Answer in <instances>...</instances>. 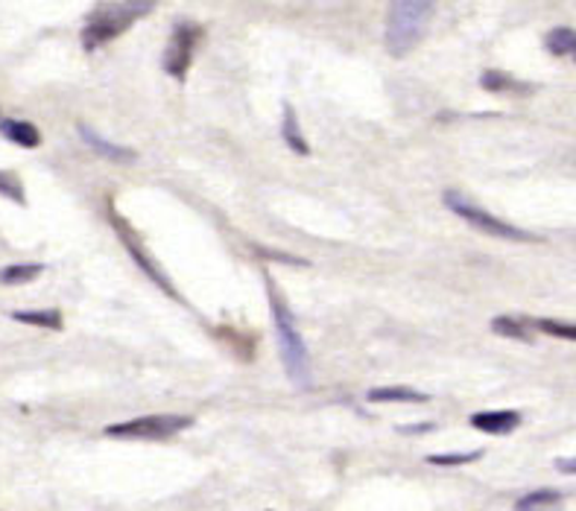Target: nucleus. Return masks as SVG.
<instances>
[{"instance_id": "obj_13", "label": "nucleus", "mask_w": 576, "mask_h": 511, "mask_svg": "<svg viewBox=\"0 0 576 511\" xmlns=\"http://www.w3.org/2000/svg\"><path fill=\"white\" fill-rule=\"evenodd\" d=\"M480 85H483L485 92H532L530 85L518 83V80H513L509 73L503 71H483Z\"/></svg>"}, {"instance_id": "obj_23", "label": "nucleus", "mask_w": 576, "mask_h": 511, "mask_svg": "<svg viewBox=\"0 0 576 511\" xmlns=\"http://www.w3.org/2000/svg\"><path fill=\"white\" fill-rule=\"evenodd\" d=\"M559 471H567V474H574V459H559Z\"/></svg>"}, {"instance_id": "obj_4", "label": "nucleus", "mask_w": 576, "mask_h": 511, "mask_svg": "<svg viewBox=\"0 0 576 511\" xmlns=\"http://www.w3.org/2000/svg\"><path fill=\"white\" fill-rule=\"evenodd\" d=\"M445 205H448L457 217H463L466 222H471V229H480L485 231V234H492V238H503V240H518V243H539V238L536 234H530V231L524 229H515V226H509V222H503V219L492 217V214H485L483 208H477L475 202L463 199L457 191H445Z\"/></svg>"}, {"instance_id": "obj_1", "label": "nucleus", "mask_w": 576, "mask_h": 511, "mask_svg": "<svg viewBox=\"0 0 576 511\" xmlns=\"http://www.w3.org/2000/svg\"><path fill=\"white\" fill-rule=\"evenodd\" d=\"M266 290H269V311H273L275 333H278V345H281L284 365H287V375L299 389L311 386V356H308V345H304L302 333L296 328V319L287 302H284L278 290H275L273 278H266Z\"/></svg>"}, {"instance_id": "obj_3", "label": "nucleus", "mask_w": 576, "mask_h": 511, "mask_svg": "<svg viewBox=\"0 0 576 511\" xmlns=\"http://www.w3.org/2000/svg\"><path fill=\"white\" fill-rule=\"evenodd\" d=\"M156 10V3H103L92 12V19L83 27V47L92 53L97 47L109 45L120 33L132 27V21Z\"/></svg>"}, {"instance_id": "obj_19", "label": "nucleus", "mask_w": 576, "mask_h": 511, "mask_svg": "<svg viewBox=\"0 0 576 511\" xmlns=\"http://www.w3.org/2000/svg\"><path fill=\"white\" fill-rule=\"evenodd\" d=\"M0 196H7V199L19 202V205H24V202H27V196H24V187H21V182H19V175L3 173V170H0Z\"/></svg>"}, {"instance_id": "obj_12", "label": "nucleus", "mask_w": 576, "mask_h": 511, "mask_svg": "<svg viewBox=\"0 0 576 511\" xmlns=\"http://www.w3.org/2000/svg\"><path fill=\"white\" fill-rule=\"evenodd\" d=\"M369 401L372 403H428V394L395 386V389H372V392H369Z\"/></svg>"}, {"instance_id": "obj_20", "label": "nucleus", "mask_w": 576, "mask_h": 511, "mask_svg": "<svg viewBox=\"0 0 576 511\" xmlns=\"http://www.w3.org/2000/svg\"><path fill=\"white\" fill-rule=\"evenodd\" d=\"M536 328L541 330V333H550V337H559V339H571L576 337V328L574 325H567V321H556V319H539L536 321Z\"/></svg>"}, {"instance_id": "obj_9", "label": "nucleus", "mask_w": 576, "mask_h": 511, "mask_svg": "<svg viewBox=\"0 0 576 511\" xmlns=\"http://www.w3.org/2000/svg\"><path fill=\"white\" fill-rule=\"evenodd\" d=\"M80 135H83V141L88 146H92L94 153L100 158H109V161H123V165H132L135 161V149H129V146H120V144H111V141H106L103 135H97L92 126H85V123H80Z\"/></svg>"}, {"instance_id": "obj_17", "label": "nucleus", "mask_w": 576, "mask_h": 511, "mask_svg": "<svg viewBox=\"0 0 576 511\" xmlns=\"http://www.w3.org/2000/svg\"><path fill=\"white\" fill-rule=\"evenodd\" d=\"M45 272V264H21V266H7V269H0V283H29L36 281L38 275Z\"/></svg>"}, {"instance_id": "obj_7", "label": "nucleus", "mask_w": 576, "mask_h": 511, "mask_svg": "<svg viewBox=\"0 0 576 511\" xmlns=\"http://www.w3.org/2000/svg\"><path fill=\"white\" fill-rule=\"evenodd\" d=\"M518 424H521V415L513 410L477 412V415H471V427L485 433V436H509Z\"/></svg>"}, {"instance_id": "obj_21", "label": "nucleus", "mask_w": 576, "mask_h": 511, "mask_svg": "<svg viewBox=\"0 0 576 511\" xmlns=\"http://www.w3.org/2000/svg\"><path fill=\"white\" fill-rule=\"evenodd\" d=\"M483 459V450H475V453H442V457H428L430 465H468V462H477Z\"/></svg>"}, {"instance_id": "obj_16", "label": "nucleus", "mask_w": 576, "mask_h": 511, "mask_svg": "<svg viewBox=\"0 0 576 511\" xmlns=\"http://www.w3.org/2000/svg\"><path fill=\"white\" fill-rule=\"evenodd\" d=\"M12 319L24 321V325H38V328L62 330V313L59 311H19L12 313Z\"/></svg>"}, {"instance_id": "obj_10", "label": "nucleus", "mask_w": 576, "mask_h": 511, "mask_svg": "<svg viewBox=\"0 0 576 511\" xmlns=\"http://www.w3.org/2000/svg\"><path fill=\"white\" fill-rule=\"evenodd\" d=\"M0 135L10 137L12 144L27 146V149H36V146H41V132H38L33 123H27V120L3 118L0 120Z\"/></svg>"}, {"instance_id": "obj_5", "label": "nucleus", "mask_w": 576, "mask_h": 511, "mask_svg": "<svg viewBox=\"0 0 576 511\" xmlns=\"http://www.w3.org/2000/svg\"><path fill=\"white\" fill-rule=\"evenodd\" d=\"M191 415H147V418L127 421V424H111L106 427V436L111 438H149V441H161L176 433L191 427Z\"/></svg>"}, {"instance_id": "obj_2", "label": "nucleus", "mask_w": 576, "mask_h": 511, "mask_svg": "<svg viewBox=\"0 0 576 511\" xmlns=\"http://www.w3.org/2000/svg\"><path fill=\"white\" fill-rule=\"evenodd\" d=\"M433 3L430 0H395L386 12V50L395 59L412 53L424 38L433 19Z\"/></svg>"}, {"instance_id": "obj_22", "label": "nucleus", "mask_w": 576, "mask_h": 511, "mask_svg": "<svg viewBox=\"0 0 576 511\" xmlns=\"http://www.w3.org/2000/svg\"><path fill=\"white\" fill-rule=\"evenodd\" d=\"M433 429V424H412V427H398V433H404V436H416V433H430Z\"/></svg>"}, {"instance_id": "obj_14", "label": "nucleus", "mask_w": 576, "mask_h": 511, "mask_svg": "<svg viewBox=\"0 0 576 511\" xmlns=\"http://www.w3.org/2000/svg\"><path fill=\"white\" fill-rule=\"evenodd\" d=\"M544 47H548L553 56H559V59H562V56H574V50H576L574 29L571 27L550 29L548 38H544Z\"/></svg>"}, {"instance_id": "obj_15", "label": "nucleus", "mask_w": 576, "mask_h": 511, "mask_svg": "<svg viewBox=\"0 0 576 511\" xmlns=\"http://www.w3.org/2000/svg\"><path fill=\"white\" fill-rule=\"evenodd\" d=\"M492 330L497 337L506 339H521V342H530L532 339L530 325L524 319H513V316H497V319H492Z\"/></svg>"}, {"instance_id": "obj_11", "label": "nucleus", "mask_w": 576, "mask_h": 511, "mask_svg": "<svg viewBox=\"0 0 576 511\" xmlns=\"http://www.w3.org/2000/svg\"><path fill=\"white\" fill-rule=\"evenodd\" d=\"M281 137H284V144L290 146L296 156H311V144H308V137L302 135V126H299V120H296L293 106H284Z\"/></svg>"}, {"instance_id": "obj_18", "label": "nucleus", "mask_w": 576, "mask_h": 511, "mask_svg": "<svg viewBox=\"0 0 576 511\" xmlns=\"http://www.w3.org/2000/svg\"><path fill=\"white\" fill-rule=\"evenodd\" d=\"M556 502H562V494L544 488V491H532L527 497H521L515 511H541L548 509V506H556Z\"/></svg>"}, {"instance_id": "obj_6", "label": "nucleus", "mask_w": 576, "mask_h": 511, "mask_svg": "<svg viewBox=\"0 0 576 511\" xmlns=\"http://www.w3.org/2000/svg\"><path fill=\"white\" fill-rule=\"evenodd\" d=\"M202 38V27L193 24V21H176L173 24V36H170V45H167L165 53V71L184 83L188 76V68L193 62V50H196V41Z\"/></svg>"}, {"instance_id": "obj_8", "label": "nucleus", "mask_w": 576, "mask_h": 511, "mask_svg": "<svg viewBox=\"0 0 576 511\" xmlns=\"http://www.w3.org/2000/svg\"><path fill=\"white\" fill-rule=\"evenodd\" d=\"M115 222H118V234H120V238H123V243H127V248H129V255L135 257L137 266H141V269H144V272H147L149 278H153V281L158 283V287H161V290H167V292H170V295H173V299H179V295H176L173 287H170V281H167L165 275H161V269H158V266L153 264V260H149L147 248L137 246L135 238L129 234V231H127V222H123V219H118V217H115Z\"/></svg>"}]
</instances>
